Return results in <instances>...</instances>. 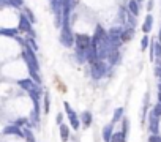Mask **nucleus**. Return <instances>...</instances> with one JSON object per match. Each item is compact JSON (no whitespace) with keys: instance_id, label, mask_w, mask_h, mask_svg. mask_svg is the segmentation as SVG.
<instances>
[{"instance_id":"393cba45","label":"nucleus","mask_w":161,"mask_h":142,"mask_svg":"<svg viewBox=\"0 0 161 142\" xmlns=\"http://www.w3.org/2000/svg\"><path fill=\"white\" fill-rule=\"evenodd\" d=\"M141 46H142V47H141L142 51H144V49H145L147 46H149V37H144V38H142V41H141Z\"/></svg>"},{"instance_id":"f03ea898","label":"nucleus","mask_w":161,"mask_h":142,"mask_svg":"<svg viewBox=\"0 0 161 142\" xmlns=\"http://www.w3.org/2000/svg\"><path fill=\"white\" fill-rule=\"evenodd\" d=\"M18 84H19L24 90L29 92L30 95H40V93H41V87H40L38 82H33V81H30V79H21Z\"/></svg>"},{"instance_id":"2f4dec72","label":"nucleus","mask_w":161,"mask_h":142,"mask_svg":"<svg viewBox=\"0 0 161 142\" xmlns=\"http://www.w3.org/2000/svg\"><path fill=\"white\" fill-rule=\"evenodd\" d=\"M152 6H153V0H150V2H149V10H152Z\"/></svg>"},{"instance_id":"412c9836","label":"nucleus","mask_w":161,"mask_h":142,"mask_svg":"<svg viewBox=\"0 0 161 142\" xmlns=\"http://www.w3.org/2000/svg\"><path fill=\"white\" fill-rule=\"evenodd\" d=\"M24 136L27 137V140H29V142H35V139H33V134H32L29 130H25V131H24Z\"/></svg>"},{"instance_id":"4be33fe9","label":"nucleus","mask_w":161,"mask_h":142,"mask_svg":"<svg viewBox=\"0 0 161 142\" xmlns=\"http://www.w3.org/2000/svg\"><path fill=\"white\" fill-rule=\"evenodd\" d=\"M5 3H11V5H14V6H19V5H22V0H3Z\"/></svg>"},{"instance_id":"b1692460","label":"nucleus","mask_w":161,"mask_h":142,"mask_svg":"<svg viewBox=\"0 0 161 142\" xmlns=\"http://www.w3.org/2000/svg\"><path fill=\"white\" fill-rule=\"evenodd\" d=\"M155 54L158 55V59H161V44L159 43H155Z\"/></svg>"},{"instance_id":"2eb2a0df","label":"nucleus","mask_w":161,"mask_h":142,"mask_svg":"<svg viewBox=\"0 0 161 142\" xmlns=\"http://www.w3.org/2000/svg\"><path fill=\"white\" fill-rule=\"evenodd\" d=\"M60 137H62V140H68V137H69V131H68V126L66 125H60Z\"/></svg>"},{"instance_id":"7c9ffc66","label":"nucleus","mask_w":161,"mask_h":142,"mask_svg":"<svg viewBox=\"0 0 161 142\" xmlns=\"http://www.w3.org/2000/svg\"><path fill=\"white\" fill-rule=\"evenodd\" d=\"M156 76L161 77V68H156Z\"/></svg>"},{"instance_id":"4468645a","label":"nucleus","mask_w":161,"mask_h":142,"mask_svg":"<svg viewBox=\"0 0 161 142\" xmlns=\"http://www.w3.org/2000/svg\"><path fill=\"white\" fill-rule=\"evenodd\" d=\"M125 139H127L125 133H123V131H118V133H114V134H112V139H111V142H125Z\"/></svg>"},{"instance_id":"c85d7f7f","label":"nucleus","mask_w":161,"mask_h":142,"mask_svg":"<svg viewBox=\"0 0 161 142\" xmlns=\"http://www.w3.org/2000/svg\"><path fill=\"white\" fill-rule=\"evenodd\" d=\"M25 13H27V14H29V18H30V21H32V22H33V16H32V13H30L29 10H27V8H25Z\"/></svg>"},{"instance_id":"f257e3e1","label":"nucleus","mask_w":161,"mask_h":142,"mask_svg":"<svg viewBox=\"0 0 161 142\" xmlns=\"http://www.w3.org/2000/svg\"><path fill=\"white\" fill-rule=\"evenodd\" d=\"M22 54H24L25 63H27V66H29V71H30L32 77L35 79V82L41 84V79L38 76V69H40L38 68V60H37V57H35V54H33V49L29 47V44H25L24 49H22Z\"/></svg>"},{"instance_id":"9d476101","label":"nucleus","mask_w":161,"mask_h":142,"mask_svg":"<svg viewBox=\"0 0 161 142\" xmlns=\"http://www.w3.org/2000/svg\"><path fill=\"white\" fill-rule=\"evenodd\" d=\"M150 131L153 134L158 133V115L155 112H150Z\"/></svg>"},{"instance_id":"0eeeda50","label":"nucleus","mask_w":161,"mask_h":142,"mask_svg":"<svg viewBox=\"0 0 161 142\" xmlns=\"http://www.w3.org/2000/svg\"><path fill=\"white\" fill-rule=\"evenodd\" d=\"M51 6H52V11L57 14V19L60 21V13L65 10L66 0H51Z\"/></svg>"},{"instance_id":"f8f14e48","label":"nucleus","mask_w":161,"mask_h":142,"mask_svg":"<svg viewBox=\"0 0 161 142\" xmlns=\"http://www.w3.org/2000/svg\"><path fill=\"white\" fill-rule=\"evenodd\" d=\"M152 25H153V18H152V14H147V18H145V22L142 25V30L145 33H149L152 30Z\"/></svg>"},{"instance_id":"7ed1b4c3","label":"nucleus","mask_w":161,"mask_h":142,"mask_svg":"<svg viewBox=\"0 0 161 142\" xmlns=\"http://www.w3.org/2000/svg\"><path fill=\"white\" fill-rule=\"evenodd\" d=\"M60 41H62V44L66 46V47H71L73 46V33L71 30H69V25L68 24H63V27H62V33H60Z\"/></svg>"},{"instance_id":"dca6fc26","label":"nucleus","mask_w":161,"mask_h":142,"mask_svg":"<svg viewBox=\"0 0 161 142\" xmlns=\"http://www.w3.org/2000/svg\"><path fill=\"white\" fill-rule=\"evenodd\" d=\"M0 35H5V37H18V30L16 28H2Z\"/></svg>"},{"instance_id":"473e14b6","label":"nucleus","mask_w":161,"mask_h":142,"mask_svg":"<svg viewBox=\"0 0 161 142\" xmlns=\"http://www.w3.org/2000/svg\"><path fill=\"white\" fill-rule=\"evenodd\" d=\"M159 40H161V30H159Z\"/></svg>"},{"instance_id":"72a5a7b5","label":"nucleus","mask_w":161,"mask_h":142,"mask_svg":"<svg viewBox=\"0 0 161 142\" xmlns=\"http://www.w3.org/2000/svg\"><path fill=\"white\" fill-rule=\"evenodd\" d=\"M139 2H141V0H139Z\"/></svg>"},{"instance_id":"9b49d317","label":"nucleus","mask_w":161,"mask_h":142,"mask_svg":"<svg viewBox=\"0 0 161 142\" xmlns=\"http://www.w3.org/2000/svg\"><path fill=\"white\" fill-rule=\"evenodd\" d=\"M112 126H114V122L108 125V126H104V130H103V139L104 142H111V139H112Z\"/></svg>"},{"instance_id":"ddd939ff","label":"nucleus","mask_w":161,"mask_h":142,"mask_svg":"<svg viewBox=\"0 0 161 142\" xmlns=\"http://www.w3.org/2000/svg\"><path fill=\"white\" fill-rule=\"evenodd\" d=\"M68 117H69V122H71V126L74 128V130H78V128L81 126V122H79V118L76 117V114L71 111V112H68Z\"/></svg>"},{"instance_id":"a878e982","label":"nucleus","mask_w":161,"mask_h":142,"mask_svg":"<svg viewBox=\"0 0 161 142\" xmlns=\"http://www.w3.org/2000/svg\"><path fill=\"white\" fill-rule=\"evenodd\" d=\"M152 112H155L156 115L159 117V115H161V103H158V104L155 106V108H153V111H152Z\"/></svg>"},{"instance_id":"39448f33","label":"nucleus","mask_w":161,"mask_h":142,"mask_svg":"<svg viewBox=\"0 0 161 142\" xmlns=\"http://www.w3.org/2000/svg\"><path fill=\"white\" fill-rule=\"evenodd\" d=\"M106 74V65H104L103 60H96L92 63V76L95 79H101V77Z\"/></svg>"},{"instance_id":"c756f323","label":"nucleus","mask_w":161,"mask_h":142,"mask_svg":"<svg viewBox=\"0 0 161 142\" xmlns=\"http://www.w3.org/2000/svg\"><path fill=\"white\" fill-rule=\"evenodd\" d=\"M57 123L62 125V114H59V115H57Z\"/></svg>"},{"instance_id":"20e7f679","label":"nucleus","mask_w":161,"mask_h":142,"mask_svg":"<svg viewBox=\"0 0 161 142\" xmlns=\"http://www.w3.org/2000/svg\"><path fill=\"white\" fill-rule=\"evenodd\" d=\"M93 38H90L89 35H76V46H78V51H87V49L92 46Z\"/></svg>"},{"instance_id":"cd10ccee","label":"nucleus","mask_w":161,"mask_h":142,"mask_svg":"<svg viewBox=\"0 0 161 142\" xmlns=\"http://www.w3.org/2000/svg\"><path fill=\"white\" fill-rule=\"evenodd\" d=\"M149 142H161V137H159V136H156V134H153V136H150Z\"/></svg>"},{"instance_id":"423d86ee","label":"nucleus","mask_w":161,"mask_h":142,"mask_svg":"<svg viewBox=\"0 0 161 142\" xmlns=\"http://www.w3.org/2000/svg\"><path fill=\"white\" fill-rule=\"evenodd\" d=\"M122 33H123V30L120 27H112L109 30V40H111V43H112V46L114 47H118V44H120V40H122Z\"/></svg>"},{"instance_id":"6e6552de","label":"nucleus","mask_w":161,"mask_h":142,"mask_svg":"<svg viewBox=\"0 0 161 142\" xmlns=\"http://www.w3.org/2000/svg\"><path fill=\"white\" fill-rule=\"evenodd\" d=\"M19 28L22 32H29L30 35H33V32H32V28H30V21L27 19L24 14L21 16V19H19Z\"/></svg>"},{"instance_id":"6ab92c4d","label":"nucleus","mask_w":161,"mask_h":142,"mask_svg":"<svg viewBox=\"0 0 161 142\" xmlns=\"http://www.w3.org/2000/svg\"><path fill=\"white\" fill-rule=\"evenodd\" d=\"M128 8H130L131 14H137V13H139V6H137V2H136V0H131V2L128 3Z\"/></svg>"},{"instance_id":"a211bd4d","label":"nucleus","mask_w":161,"mask_h":142,"mask_svg":"<svg viewBox=\"0 0 161 142\" xmlns=\"http://www.w3.org/2000/svg\"><path fill=\"white\" fill-rule=\"evenodd\" d=\"M82 123L85 126L92 125V115H90V112H82Z\"/></svg>"},{"instance_id":"5701e85b","label":"nucleus","mask_w":161,"mask_h":142,"mask_svg":"<svg viewBox=\"0 0 161 142\" xmlns=\"http://www.w3.org/2000/svg\"><path fill=\"white\" fill-rule=\"evenodd\" d=\"M49 93H46V96H44V112H49Z\"/></svg>"},{"instance_id":"bb28decb","label":"nucleus","mask_w":161,"mask_h":142,"mask_svg":"<svg viewBox=\"0 0 161 142\" xmlns=\"http://www.w3.org/2000/svg\"><path fill=\"white\" fill-rule=\"evenodd\" d=\"M27 44H29V46L33 49V51H38V46L35 44V41H33V40H29V41H27Z\"/></svg>"},{"instance_id":"1a4fd4ad","label":"nucleus","mask_w":161,"mask_h":142,"mask_svg":"<svg viewBox=\"0 0 161 142\" xmlns=\"http://www.w3.org/2000/svg\"><path fill=\"white\" fill-rule=\"evenodd\" d=\"M3 133H5V134H14V136H19V137H25L24 133L18 128V125H14V126H6L5 130H3Z\"/></svg>"},{"instance_id":"aec40b11","label":"nucleus","mask_w":161,"mask_h":142,"mask_svg":"<svg viewBox=\"0 0 161 142\" xmlns=\"http://www.w3.org/2000/svg\"><path fill=\"white\" fill-rule=\"evenodd\" d=\"M122 114H123V109H122V108H118V109L115 111V114H114V117H112V122H114V123L118 122V120L122 118Z\"/></svg>"},{"instance_id":"f3484780","label":"nucleus","mask_w":161,"mask_h":142,"mask_svg":"<svg viewBox=\"0 0 161 142\" xmlns=\"http://www.w3.org/2000/svg\"><path fill=\"white\" fill-rule=\"evenodd\" d=\"M133 35H134V30H133V28L123 30V33H122V41H130V40L133 38Z\"/></svg>"}]
</instances>
